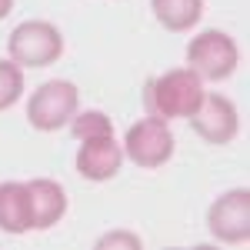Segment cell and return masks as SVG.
Masks as SVG:
<instances>
[{
  "label": "cell",
  "instance_id": "6da1fadb",
  "mask_svg": "<svg viewBox=\"0 0 250 250\" xmlns=\"http://www.w3.org/2000/svg\"><path fill=\"white\" fill-rule=\"evenodd\" d=\"M204 100V77L190 67H173L160 77H150L144 83V107L150 117L160 120H187Z\"/></svg>",
  "mask_w": 250,
  "mask_h": 250
},
{
  "label": "cell",
  "instance_id": "7a4b0ae2",
  "mask_svg": "<svg viewBox=\"0 0 250 250\" xmlns=\"http://www.w3.org/2000/svg\"><path fill=\"white\" fill-rule=\"evenodd\" d=\"M7 54L20 67H50L63 57V34L50 20H23L7 37Z\"/></svg>",
  "mask_w": 250,
  "mask_h": 250
},
{
  "label": "cell",
  "instance_id": "3957f363",
  "mask_svg": "<svg viewBox=\"0 0 250 250\" xmlns=\"http://www.w3.org/2000/svg\"><path fill=\"white\" fill-rule=\"evenodd\" d=\"M80 107V90L70 80H47L27 100V120L40 134H54L70 124Z\"/></svg>",
  "mask_w": 250,
  "mask_h": 250
},
{
  "label": "cell",
  "instance_id": "277c9868",
  "mask_svg": "<svg viewBox=\"0 0 250 250\" xmlns=\"http://www.w3.org/2000/svg\"><path fill=\"white\" fill-rule=\"evenodd\" d=\"M124 157L144 167V170H157L164 167L167 160L173 157V134H170V124L160 120V117H144L130 124V130L124 134Z\"/></svg>",
  "mask_w": 250,
  "mask_h": 250
},
{
  "label": "cell",
  "instance_id": "5b68a950",
  "mask_svg": "<svg viewBox=\"0 0 250 250\" xmlns=\"http://www.w3.org/2000/svg\"><path fill=\"white\" fill-rule=\"evenodd\" d=\"M187 63L204 80H227L240 63V50H237L230 34L204 30L187 43Z\"/></svg>",
  "mask_w": 250,
  "mask_h": 250
},
{
  "label": "cell",
  "instance_id": "8992f818",
  "mask_svg": "<svg viewBox=\"0 0 250 250\" xmlns=\"http://www.w3.org/2000/svg\"><path fill=\"white\" fill-rule=\"evenodd\" d=\"M207 230L220 244H247L250 240V190L247 187L227 190L213 200L210 210H207Z\"/></svg>",
  "mask_w": 250,
  "mask_h": 250
},
{
  "label": "cell",
  "instance_id": "52a82bcc",
  "mask_svg": "<svg viewBox=\"0 0 250 250\" xmlns=\"http://www.w3.org/2000/svg\"><path fill=\"white\" fill-rule=\"evenodd\" d=\"M187 120H190L193 134L200 137L204 144H213V147L230 144L233 137H237V130H240V114H237V107L220 94H204L200 107H197Z\"/></svg>",
  "mask_w": 250,
  "mask_h": 250
},
{
  "label": "cell",
  "instance_id": "ba28073f",
  "mask_svg": "<svg viewBox=\"0 0 250 250\" xmlns=\"http://www.w3.org/2000/svg\"><path fill=\"white\" fill-rule=\"evenodd\" d=\"M77 173L83 180H94V184H104V180H114L117 170L124 167V147L114 134L107 137H87L80 140L77 150Z\"/></svg>",
  "mask_w": 250,
  "mask_h": 250
},
{
  "label": "cell",
  "instance_id": "9c48e42d",
  "mask_svg": "<svg viewBox=\"0 0 250 250\" xmlns=\"http://www.w3.org/2000/svg\"><path fill=\"white\" fill-rule=\"evenodd\" d=\"M30 193V217H34V230H50L67 217V190L50 177L27 180Z\"/></svg>",
  "mask_w": 250,
  "mask_h": 250
},
{
  "label": "cell",
  "instance_id": "30bf717a",
  "mask_svg": "<svg viewBox=\"0 0 250 250\" xmlns=\"http://www.w3.org/2000/svg\"><path fill=\"white\" fill-rule=\"evenodd\" d=\"M0 230L14 233V237L34 230L27 184H17V180H3L0 184Z\"/></svg>",
  "mask_w": 250,
  "mask_h": 250
},
{
  "label": "cell",
  "instance_id": "8fae6325",
  "mask_svg": "<svg viewBox=\"0 0 250 250\" xmlns=\"http://www.w3.org/2000/svg\"><path fill=\"white\" fill-rule=\"evenodd\" d=\"M150 10L170 34H187L204 17V0H150Z\"/></svg>",
  "mask_w": 250,
  "mask_h": 250
},
{
  "label": "cell",
  "instance_id": "7c38bea8",
  "mask_svg": "<svg viewBox=\"0 0 250 250\" xmlns=\"http://www.w3.org/2000/svg\"><path fill=\"white\" fill-rule=\"evenodd\" d=\"M70 134L77 140H87V137H107L114 134V120L104 114V110H77L70 117Z\"/></svg>",
  "mask_w": 250,
  "mask_h": 250
},
{
  "label": "cell",
  "instance_id": "4fadbf2b",
  "mask_svg": "<svg viewBox=\"0 0 250 250\" xmlns=\"http://www.w3.org/2000/svg\"><path fill=\"white\" fill-rule=\"evenodd\" d=\"M23 94V67L14 60H0V114L10 110Z\"/></svg>",
  "mask_w": 250,
  "mask_h": 250
},
{
  "label": "cell",
  "instance_id": "5bb4252c",
  "mask_svg": "<svg viewBox=\"0 0 250 250\" xmlns=\"http://www.w3.org/2000/svg\"><path fill=\"white\" fill-rule=\"evenodd\" d=\"M110 247H130V250H140V237L137 233H127V230H110L97 240V250H110Z\"/></svg>",
  "mask_w": 250,
  "mask_h": 250
},
{
  "label": "cell",
  "instance_id": "9a60e30c",
  "mask_svg": "<svg viewBox=\"0 0 250 250\" xmlns=\"http://www.w3.org/2000/svg\"><path fill=\"white\" fill-rule=\"evenodd\" d=\"M10 10H14V0H0V20L7 17V14H10Z\"/></svg>",
  "mask_w": 250,
  "mask_h": 250
}]
</instances>
